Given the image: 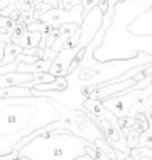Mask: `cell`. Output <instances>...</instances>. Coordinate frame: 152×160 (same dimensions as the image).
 Listing matches in <instances>:
<instances>
[{
	"mask_svg": "<svg viewBox=\"0 0 152 160\" xmlns=\"http://www.w3.org/2000/svg\"><path fill=\"white\" fill-rule=\"evenodd\" d=\"M31 89H25L23 86H12L6 89H0V100H12V98H31Z\"/></svg>",
	"mask_w": 152,
	"mask_h": 160,
	"instance_id": "8992f818",
	"label": "cell"
},
{
	"mask_svg": "<svg viewBox=\"0 0 152 160\" xmlns=\"http://www.w3.org/2000/svg\"><path fill=\"white\" fill-rule=\"evenodd\" d=\"M141 131H140V128L137 126V123H135V126L134 128H130L129 131H127V134L124 135L126 137V143H127V148L132 151V149H135L137 146H138V142H140V137H141Z\"/></svg>",
	"mask_w": 152,
	"mask_h": 160,
	"instance_id": "30bf717a",
	"label": "cell"
},
{
	"mask_svg": "<svg viewBox=\"0 0 152 160\" xmlns=\"http://www.w3.org/2000/svg\"><path fill=\"white\" fill-rule=\"evenodd\" d=\"M17 160H30V159H27V157H19Z\"/></svg>",
	"mask_w": 152,
	"mask_h": 160,
	"instance_id": "4316f807",
	"label": "cell"
},
{
	"mask_svg": "<svg viewBox=\"0 0 152 160\" xmlns=\"http://www.w3.org/2000/svg\"><path fill=\"white\" fill-rule=\"evenodd\" d=\"M8 2H9V0H0V12H2L6 6H8Z\"/></svg>",
	"mask_w": 152,
	"mask_h": 160,
	"instance_id": "d4e9b609",
	"label": "cell"
},
{
	"mask_svg": "<svg viewBox=\"0 0 152 160\" xmlns=\"http://www.w3.org/2000/svg\"><path fill=\"white\" fill-rule=\"evenodd\" d=\"M140 160H152L151 157H143V159H140Z\"/></svg>",
	"mask_w": 152,
	"mask_h": 160,
	"instance_id": "83f0119b",
	"label": "cell"
},
{
	"mask_svg": "<svg viewBox=\"0 0 152 160\" xmlns=\"http://www.w3.org/2000/svg\"><path fill=\"white\" fill-rule=\"evenodd\" d=\"M76 160H93V159H90V157H89V156L86 154V156H82V157H78Z\"/></svg>",
	"mask_w": 152,
	"mask_h": 160,
	"instance_id": "484cf974",
	"label": "cell"
},
{
	"mask_svg": "<svg viewBox=\"0 0 152 160\" xmlns=\"http://www.w3.org/2000/svg\"><path fill=\"white\" fill-rule=\"evenodd\" d=\"M20 54H23V50L16 45V44H6L5 45V56H3V64L2 65H8L11 62H14Z\"/></svg>",
	"mask_w": 152,
	"mask_h": 160,
	"instance_id": "9c48e42d",
	"label": "cell"
},
{
	"mask_svg": "<svg viewBox=\"0 0 152 160\" xmlns=\"http://www.w3.org/2000/svg\"><path fill=\"white\" fill-rule=\"evenodd\" d=\"M14 22L9 19V17H3V16H0V33H11V30L14 28Z\"/></svg>",
	"mask_w": 152,
	"mask_h": 160,
	"instance_id": "2e32d148",
	"label": "cell"
},
{
	"mask_svg": "<svg viewBox=\"0 0 152 160\" xmlns=\"http://www.w3.org/2000/svg\"><path fill=\"white\" fill-rule=\"evenodd\" d=\"M0 44H11V36L8 33H0Z\"/></svg>",
	"mask_w": 152,
	"mask_h": 160,
	"instance_id": "7402d4cb",
	"label": "cell"
},
{
	"mask_svg": "<svg viewBox=\"0 0 152 160\" xmlns=\"http://www.w3.org/2000/svg\"><path fill=\"white\" fill-rule=\"evenodd\" d=\"M17 159H19V151H12V152L0 157V160H17Z\"/></svg>",
	"mask_w": 152,
	"mask_h": 160,
	"instance_id": "ffe728a7",
	"label": "cell"
},
{
	"mask_svg": "<svg viewBox=\"0 0 152 160\" xmlns=\"http://www.w3.org/2000/svg\"><path fill=\"white\" fill-rule=\"evenodd\" d=\"M59 34H61V30L59 28H53L51 30V33L48 34V38H47V42H45V48H51L53 47V44L57 41Z\"/></svg>",
	"mask_w": 152,
	"mask_h": 160,
	"instance_id": "ac0fdd59",
	"label": "cell"
},
{
	"mask_svg": "<svg viewBox=\"0 0 152 160\" xmlns=\"http://www.w3.org/2000/svg\"><path fill=\"white\" fill-rule=\"evenodd\" d=\"M93 143L70 132L57 134L50 138H36L19 151V157L30 160H76L86 156V148Z\"/></svg>",
	"mask_w": 152,
	"mask_h": 160,
	"instance_id": "6da1fadb",
	"label": "cell"
},
{
	"mask_svg": "<svg viewBox=\"0 0 152 160\" xmlns=\"http://www.w3.org/2000/svg\"><path fill=\"white\" fill-rule=\"evenodd\" d=\"M135 118H137V126L140 128V131H141V132H145V131L149 128V121H148L146 115H145V113H137V115H135Z\"/></svg>",
	"mask_w": 152,
	"mask_h": 160,
	"instance_id": "e0dca14e",
	"label": "cell"
},
{
	"mask_svg": "<svg viewBox=\"0 0 152 160\" xmlns=\"http://www.w3.org/2000/svg\"><path fill=\"white\" fill-rule=\"evenodd\" d=\"M27 31H28V30H27V25H25V23H16L14 28L11 30V33H9V36H11V44H14L17 39H20Z\"/></svg>",
	"mask_w": 152,
	"mask_h": 160,
	"instance_id": "4fadbf2b",
	"label": "cell"
},
{
	"mask_svg": "<svg viewBox=\"0 0 152 160\" xmlns=\"http://www.w3.org/2000/svg\"><path fill=\"white\" fill-rule=\"evenodd\" d=\"M37 22L47 23V25H50L53 28H59L61 25H65V23H75V25L81 27L82 22H84L82 5H78V6H75L70 11H64V9H59V8L50 9L48 12L41 16Z\"/></svg>",
	"mask_w": 152,
	"mask_h": 160,
	"instance_id": "7a4b0ae2",
	"label": "cell"
},
{
	"mask_svg": "<svg viewBox=\"0 0 152 160\" xmlns=\"http://www.w3.org/2000/svg\"><path fill=\"white\" fill-rule=\"evenodd\" d=\"M41 41H42V34L39 31H27L20 39H17L14 44L19 45L22 50H27V48H37L41 45Z\"/></svg>",
	"mask_w": 152,
	"mask_h": 160,
	"instance_id": "52a82bcc",
	"label": "cell"
},
{
	"mask_svg": "<svg viewBox=\"0 0 152 160\" xmlns=\"http://www.w3.org/2000/svg\"><path fill=\"white\" fill-rule=\"evenodd\" d=\"M102 19H104V14L101 12V9L98 6L95 9H92L87 17H84V22L81 25V38H79V42H78V45L75 48L78 52V54L93 41V38L96 36V33L101 28Z\"/></svg>",
	"mask_w": 152,
	"mask_h": 160,
	"instance_id": "277c9868",
	"label": "cell"
},
{
	"mask_svg": "<svg viewBox=\"0 0 152 160\" xmlns=\"http://www.w3.org/2000/svg\"><path fill=\"white\" fill-rule=\"evenodd\" d=\"M33 89L37 92H65L68 89V79H67V76H59V78H54L53 82L39 84Z\"/></svg>",
	"mask_w": 152,
	"mask_h": 160,
	"instance_id": "ba28073f",
	"label": "cell"
},
{
	"mask_svg": "<svg viewBox=\"0 0 152 160\" xmlns=\"http://www.w3.org/2000/svg\"><path fill=\"white\" fill-rule=\"evenodd\" d=\"M81 5H82V17H87L90 11L100 5V0H81Z\"/></svg>",
	"mask_w": 152,
	"mask_h": 160,
	"instance_id": "9a60e30c",
	"label": "cell"
},
{
	"mask_svg": "<svg viewBox=\"0 0 152 160\" xmlns=\"http://www.w3.org/2000/svg\"><path fill=\"white\" fill-rule=\"evenodd\" d=\"M9 19L14 23H23V17H22V11H12L9 14Z\"/></svg>",
	"mask_w": 152,
	"mask_h": 160,
	"instance_id": "d6986e66",
	"label": "cell"
},
{
	"mask_svg": "<svg viewBox=\"0 0 152 160\" xmlns=\"http://www.w3.org/2000/svg\"><path fill=\"white\" fill-rule=\"evenodd\" d=\"M137 95H138V92H129V93H123L120 97H110V98L102 100V106L105 110L113 113L116 118H124V117H129Z\"/></svg>",
	"mask_w": 152,
	"mask_h": 160,
	"instance_id": "5b68a950",
	"label": "cell"
},
{
	"mask_svg": "<svg viewBox=\"0 0 152 160\" xmlns=\"http://www.w3.org/2000/svg\"><path fill=\"white\" fill-rule=\"evenodd\" d=\"M148 121H149V128L141 134L137 148H151L152 149V120H148Z\"/></svg>",
	"mask_w": 152,
	"mask_h": 160,
	"instance_id": "8fae6325",
	"label": "cell"
},
{
	"mask_svg": "<svg viewBox=\"0 0 152 160\" xmlns=\"http://www.w3.org/2000/svg\"><path fill=\"white\" fill-rule=\"evenodd\" d=\"M130 157L134 160H140L143 157H151L152 159V149L151 148H135L130 151Z\"/></svg>",
	"mask_w": 152,
	"mask_h": 160,
	"instance_id": "5bb4252c",
	"label": "cell"
},
{
	"mask_svg": "<svg viewBox=\"0 0 152 160\" xmlns=\"http://www.w3.org/2000/svg\"><path fill=\"white\" fill-rule=\"evenodd\" d=\"M5 45H6V44H0V65L3 64V56H5Z\"/></svg>",
	"mask_w": 152,
	"mask_h": 160,
	"instance_id": "603a6c76",
	"label": "cell"
},
{
	"mask_svg": "<svg viewBox=\"0 0 152 160\" xmlns=\"http://www.w3.org/2000/svg\"><path fill=\"white\" fill-rule=\"evenodd\" d=\"M98 8L101 9L102 14H105V12H107V9H109V0H100V5H98Z\"/></svg>",
	"mask_w": 152,
	"mask_h": 160,
	"instance_id": "44dd1931",
	"label": "cell"
},
{
	"mask_svg": "<svg viewBox=\"0 0 152 160\" xmlns=\"http://www.w3.org/2000/svg\"><path fill=\"white\" fill-rule=\"evenodd\" d=\"M123 2H126V0H109V6L116 8V5H120V3H123Z\"/></svg>",
	"mask_w": 152,
	"mask_h": 160,
	"instance_id": "cb8c5ba5",
	"label": "cell"
},
{
	"mask_svg": "<svg viewBox=\"0 0 152 160\" xmlns=\"http://www.w3.org/2000/svg\"><path fill=\"white\" fill-rule=\"evenodd\" d=\"M90 120L96 124V128L102 132L104 140H105L115 151H120V152H123V154H126V156H130V149L127 148L126 137L123 135L120 126H113V124L110 123V120H107V118H95V117H93V118H90Z\"/></svg>",
	"mask_w": 152,
	"mask_h": 160,
	"instance_id": "3957f363",
	"label": "cell"
},
{
	"mask_svg": "<svg viewBox=\"0 0 152 160\" xmlns=\"http://www.w3.org/2000/svg\"><path fill=\"white\" fill-rule=\"evenodd\" d=\"M124 160H134V159H132V157L129 156V157H126V159H124Z\"/></svg>",
	"mask_w": 152,
	"mask_h": 160,
	"instance_id": "f1b7e54d",
	"label": "cell"
},
{
	"mask_svg": "<svg viewBox=\"0 0 152 160\" xmlns=\"http://www.w3.org/2000/svg\"><path fill=\"white\" fill-rule=\"evenodd\" d=\"M135 123H137V118H135V117H124V118H118V126H120V129H121L123 135H126V134H127V131H129L130 128H134V126H135Z\"/></svg>",
	"mask_w": 152,
	"mask_h": 160,
	"instance_id": "7c38bea8",
	"label": "cell"
}]
</instances>
